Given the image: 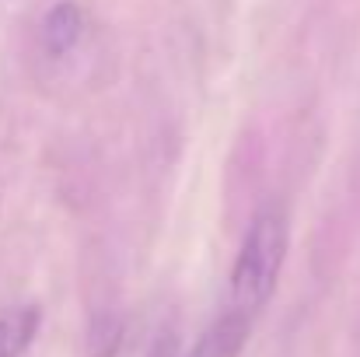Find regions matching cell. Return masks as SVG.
Masks as SVG:
<instances>
[{
	"label": "cell",
	"mask_w": 360,
	"mask_h": 357,
	"mask_svg": "<svg viewBox=\"0 0 360 357\" xmlns=\"http://www.w3.org/2000/svg\"><path fill=\"white\" fill-rule=\"evenodd\" d=\"M248 330H252V319L235 312V308H228V312L196 340V347L189 351V357H241V347H245V340H248Z\"/></svg>",
	"instance_id": "cell-3"
},
{
	"label": "cell",
	"mask_w": 360,
	"mask_h": 357,
	"mask_svg": "<svg viewBox=\"0 0 360 357\" xmlns=\"http://www.w3.org/2000/svg\"><path fill=\"white\" fill-rule=\"evenodd\" d=\"M287 245H290L287 218L280 214V207H262L252 218V225L238 245L228 308H235L248 319H255L266 308V301L273 298V291L280 284V273L287 263Z\"/></svg>",
	"instance_id": "cell-1"
},
{
	"label": "cell",
	"mask_w": 360,
	"mask_h": 357,
	"mask_svg": "<svg viewBox=\"0 0 360 357\" xmlns=\"http://www.w3.org/2000/svg\"><path fill=\"white\" fill-rule=\"evenodd\" d=\"M39 322H42L39 305H18V308L0 312V357L25 354L39 333Z\"/></svg>",
	"instance_id": "cell-4"
},
{
	"label": "cell",
	"mask_w": 360,
	"mask_h": 357,
	"mask_svg": "<svg viewBox=\"0 0 360 357\" xmlns=\"http://www.w3.org/2000/svg\"><path fill=\"white\" fill-rule=\"evenodd\" d=\"M120 340H122V322L98 319L91 326V357H112L120 351Z\"/></svg>",
	"instance_id": "cell-5"
},
{
	"label": "cell",
	"mask_w": 360,
	"mask_h": 357,
	"mask_svg": "<svg viewBox=\"0 0 360 357\" xmlns=\"http://www.w3.org/2000/svg\"><path fill=\"white\" fill-rule=\"evenodd\" d=\"M39 35H42V46H46L49 56H67L84 35V11L70 0L53 4L42 18Z\"/></svg>",
	"instance_id": "cell-2"
}]
</instances>
